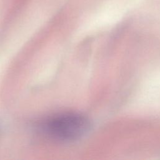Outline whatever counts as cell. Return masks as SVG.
<instances>
[{
  "label": "cell",
  "instance_id": "obj_1",
  "mask_svg": "<svg viewBox=\"0 0 160 160\" xmlns=\"http://www.w3.org/2000/svg\"><path fill=\"white\" fill-rule=\"evenodd\" d=\"M88 119L78 113L62 112L47 119L42 124V129L51 138L59 141L76 140L89 129Z\"/></svg>",
  "mask_w": 160,
  "mask_h": 160
}]
</instances>
